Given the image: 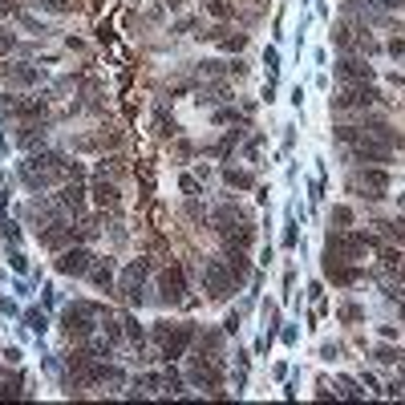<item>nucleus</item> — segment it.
Instances as JSON below:
<instances>
[{
    "mask_svg": "<svg viewBox=\"0 0 405 405\" xmlns=\"http://www.w3.org/2000/svg\"><path fill=\"white\" fill-rule=\"evenodd\" d=\"M86 275H90L97 288H110V284H114V264H110V260H93Z\"/></svg>",
    "mask_w": 405,
    "mask_h": 405,
    "instance_id": "19",
    "label": "nucleus"
},
{
    "mask_svg": "<svg viewBox=\"0 0 405 405\" xmlns=\"http://www.w3.org/2000/svg\"><path fill=\"white\" fill-rule=\"evenodd\" d=\"M203 284H207V296L211 300H227L239 284H235V275L227 268V260H207L203 264Z\"/></svg>",
    "mask_w": 405,
    "mask_h": 405,
    "instance_id": "5",
    "label": "nucleus"
},
{
    "mask_svg": "<svg viewBox=\"0 0 405 405\" xmlns=\"http://www.w3.org/2000/svg\"><path fill=\"white\" fill-rule=\"evenodd\" d=\"M328 223L349 227V223H353V211H349V207H332V211H328Z\"/></svg>",
    "mask_w": 405,
    "mask_h": 405,
    "instance_id": "23",
    "label": "nucleus"
},
{
    "mask_svg": "<svg viewBox=\"0 0 405 405\" xmlns=\"http://www.w3.org/2000/svg\"><path fill=\"white\" fill-rule=\"evenodd\" d=\"M373 4H377V8H397L402 0H373Z\"/></svg>",
    "mask_w": 405,
    "mask_h": 405,
    "instance_id": "30",
    "label": "nucleus"
},
{
    "mask_svg": "<svg viewBox=\"0 0 405 405\" xmlns=\"http://www.w3.org/2000/svg\"><path fill=\"white\" fill-rule=\"evenodd\" d=\"M336 77L349 86V82H373V65H365L360 57H353V53H345L341 61H336Z\"/></svg>",
    "mask_w": 405,
    "mask_h": 405,
    "instance_id": "13",
    "label": "nucleus"
},
{
    "mask_svg": "<svg viewBox=\"0 0 405 405\" xmlns=\"http://www.w3.org/2000/svg\"><path fill=\"white\" fill-rule=\"evenodd\" d=\"M16 45V41H12V37H8V33H0V53H8V49Z\"/></svg>",
    "mask_w": 405,
    "mask_h": 405,
    "instance_id": "29",
    "label": "nucleus"
},
{
    "mask_svg": "<svg viewBox=\"0 0 405 405\" xmlns=\"http://www.w3.org/2000/svg\"><path fill=\"white\" fill-rule=\"evenodd\" d=\"M154 341L162 349V360H179L186 357L191 341H195V324H171V320H158L154 324Z\"/></svg>",
    "mask_w": 405,
    "mask_h": 405,
    "instance_id": "1",
    "label": "nucleus"
},
{
    "mask_svg": "<svg viewBox=\"0 0 405 405\" xmlns=\"http://www.w3.org/2000/svg\"><path fill=\"white\" fill-rule=\"evenodd\" d=\"M45 97H4V118H21V122H41L45 118Z\"/></svg>",
    "mask_w": 405,
    "mask_h": 405,
    "instance_id": "8",
    "label": "nucleus"
},
{
    "mask_svg": "<svg viewBox=\"0 0 405 405\" xmlns=\"http://www.w3.org/2000/svg\"><path fill=\"white\" fill-rule=\"evenodd\" d=\"M353 154H357V162H373V167H385L389 158H393V146L389 142H377V138L360 134L353 142Z\"/></svg>",
    "mask_w": 405,
    "mask_h": 405,
    "instance_id": "9",
    "label": "nucleus"
},
{
    "mask_svg": "<svg viewBox=\"0 0 405 405\" xmlns=\"http://www.w3.org/2000/svg\"><path fill=\"white\" fill-rule=\"evenodd\" d=\"M341 320H360V308L357 304H345V308H341Z\"/></svg>",
    "mask_w": 405,
    "mask_h": 405,
    "instance_id": "27",
    "label": "nucleus"
},
{
    "mask_svg": "<svg viewBox=\"0 0 405 405\" xmlns=\"http://www.w3.org/2000/svg\"><path fill=\"white\" fill-rule=\"evenodd\" d=\"M158 292H162L167 304H179L182 296H186V271H182V264H171V268L158 275Z\"/></svg>",
    "mask_w": 405,
    "mask_h": 405,
    "instance_id": "11",
    "label": "nucleus"
},
{
    "mask_svg": "<svg viewBox=\"0 0 405 405\" xmlns=\"http://www.w3.org/2000/svg\"><path fill=\"white\" fill-rule=\"evenodd\" d=\"M179 186H182V195H195V191H199V179H191V175H186Z\"/></svg>",
    "mask_w": 405,
    "mask_h": 405,
    "instance_id": "28",
    "label": "nucleus"
},
{
    "mask_svg": "<svg viewBox=\"0 0 405 405\" xmlns=\"http://www.w3.org/2000/svg\"><path fill=\"white\" fill-rule=\"evenodd\" d=\"M97 304H90V300H77V304H69L65 312H61V328H65V336L69 341H86V336H93V328H97Z\"/></svg>",
    "mask_w": 405,
    "mask_h": 405,
    "instance_id": "2",
    "label": "nucleus"
},
{
    "mask_svg": "<svg viewBox=\"0 0 405 405\" xmlns=\"http://www.w3.org/2000/svg\"><path fill=\"white\" fill-rule=\"evenodd\" d=\"M203 8H207V16H215V21H227V16L235 12L227 0H203Z\"/></svg>",
    "mask_w": 405,
    "mask_h": 405,
    "instance_id": "21",
    "label": "nucleus"
},
{
    "mask_svg": "<svg viewBox=\"0 0 405 405\" xmlns=\"http://www.w3.org/2000/svg\"><path fill=\"white\" fill-rule=\"evenodd\" d=\"M90 264H93V256L86 247H65L61 260H57V271H65V275H86Z\"/></svg>",
    "mask_w": 405,
    "mask_h": 405,
    "instance_id": "14",
    "label": "nucleus"
},
{
    "mask_svg": "<svg viewBox=\"0 0 405 405\" xmlns=\"http://www.w3.org/2000/svg\"><path fill=\"white\" fill-rule=\"evenodd\" d=\"M377 360H381V365H397L402 353H397V349H389V345H381V349H377Z\"/></svg>",
    "mask_w": 405,
    "mask_h": 405,
    "instance_id": "25",
    "label": "nucleus"
},
{
    "mask_svg": "<svg viewBox=\"0 0 405 405\" xmlns=\"http://www.w3.org/2000/svg\"><path fill=\"white\" fill-rule=\"evenodd\" d=\"M25 320H29V328H33V332H45V328H49L45 312H29V316H25Z\"/></svg>",
    "mask_w": 405,
    "mask_h": 405,
    "instance_id": "26",
    "label": "nucleus"
},
{
    "mask_svg": "<svg viewBox=\"0 0 405 405\" xmlns=\"http://www.w3.org/2000/svg\"><path fill=\"white\" fill-rule=\"evenodd\" d=\"M0 33H4V29H0Z\"/></svg>",
    "mask_w": 405,
    "mask_h": 405,
    "instance_id": "31",
    "label": "nucleus"
},
{
    "mask_svg": "<svg viewBox=\"0 0 405 405\" xmlns=\"http://www.w3.org/2000/svg\"><path fill=\"white\" fill-rule=\"evenodd\" d=\"M381 93L373 90L369 82H349L345 90L332 97V110H365V106H373Z\"/></svg>",
    "mask_w": 405,
    "mask_h": 405,
    "instance_id": "6",
    "label": "nucleus"
},
{
    "mask_svg": "<svg viewBox=\"0 0 405 405\" xmlns=\"http://www.w3.org/2000/svg\"><path fill=\"white\" fill-rule=\"evenodd\" d=\"M142 288H146V260H134L130 268L122 271V284H118V292H122V300L142 304Z\"/></svg>",
    "mask_w": 405,
    "mask_h": 405,
    "instance_id": "10",
    "label": "nucleus"
},
{
    "mask_svg": "<svg viewBox=\"0 0 405 405\" xmlns=\"http://www.w3.org/2000/svg\"><path fill=\"white\" fill-rule=\"evenodd\" d=\"M122 324H126V336H130V345H142V328H138V320H134V316H126Z\"/></svg>",
    "mask_w": 405,
    "mask_h": 405,
    "instance_id": "24",
    "label": "nucleus"
},
{
    "mask_svg": "<svg viewBox=\"0 0 405 405\" xmlns=\"http://www.w3.org/2000/svg\"><path fill=\"white\" fill-rule=\"evenodd\" d=\"M57 203H61V211H73V215H77V211L86 207V182H82V179H69Z\"/></svg>",
    "mask_w": 405,
    "mask_h": 405,
    "instance_id": "18",
    "label": "nucleus"
},
{
    "mask_svg": "<svg viewBox=\"0 0 405 405\" xmlns=\"http://www.w3.org/2000/svg\"><path fill=\"white\" fill-rule=\"evenodd\" d=\"M369 243H373L369 235H349L345 227H336V231H328L324 251H328V256H336V260H360Z\"/></svg>",
    "mask_w": 405,
    "mask_h": 405,
    "instance_id": "4",
    "label": "nucleus"
},
{
    "mask_svg": "<svg viewBox=\"0 0 405 405\" xmlns=\"http://www.w3.org/2000/svg\"><path fill=\"white\" fill-rule=\"evenodd\" d=\"M227 186H239V191H247V186H256V175L251 171H235V167H227L223 171Z\"/></svg>",
    "mask_w": 405,
    "mask_h": 405,
    "instance_id": "20",
    "label": "nucleus"
},
{
    "mask_svg": "<svg viewBox=\"0 0 405 405\" xmlns=\"http://www.w3.org/2000/svg\"><path fill=\"white\" fill-rule=\"evenodd\" d=\"M21 385H25L21 377H0V397H25Z\"/></svg>",
    "mask_w": 405,
    "mask_h": 405,
    "instance_id": "22",
    "label": "nucleus"
},
{
    "mask_svg": "<svg viewBox=\"0 0 405 405\" xmlns=\"http://www.w3.org/2000/svg\"><path fill=\"white\" fill-rule=\"evenodd\" d=\"M93 203L118 211V207H122V191H118V182H110L106 175H97V179H93Z\"/></svg>",
    "mask_w": 405,
    "mask_h": 405,
    "instance_id": "16",
    "label": "nucleus"
},
{
    "mask_svg": "<svg viewBox=\"0 0 405 405\" xmlns=\"http://www.w3.org/2000/svg\"><path fill=\"white\" fill-rule=\"evenodd\" d=\"M353 191H360L365 199H385V191H389L385 167H360L357 175H353Z\"/></svg>",
    "mask_w": 405,
    "mask_h": 405,
    "instance_id": "7",
    "label": "nucleus"
},
{
    "mask_svg": "<svg viewBox=\"0 0 405 405\" xmlns=\"http://www.w3.org/2000/svg\"><path fill=\"white\" fill-rule=\"evenodd\" d=\"M324 275H328L336 288H349V284H357L360 280V268H353L349 260H336V256L324 251Z\"/></svg>",
    "mask_w": 405,
    "mask_h": 405,
    "instance_id": "12",
    "label": "nucleus"
},
{
    "mask_svg": "<svg viewBox=\"0 0 405 405\" xmlns=\"http://www.w3.org/2000/svg\"><path fill=\"white\" fill-rule=\"evenodd\" d=\"M0 82H8V86H37L41 82V69L37 65H4L0 69Z\"/></svg>",
    "mask_w": 405,
    "mask_h": 405,
    "instance_id": "17",
    "label": "nucleus"
},
{
    "mask_svg": "<svg viewBox=\"0 0 405 405\" xmlns=\"http://www.w3.org/2000/svg\"><path fill=\"white\" fill-rule=\"evenodd\" d=\"M186 377H191V385H199L207 393H219L223 389V360L207 357V353H195L191 365H186Z\"/></svg>",
    "mask_w": 405,
    "mask_h": 405,
    "instance_id": "3",
    "label": "nucleus"
},
{
    "mask_svg": "<svg viewBox=\"0 0 405 405\" xmlns=\"http://www.w3.org/2000/svg\"><path fill=\"white\" fill-rule=\"evenodd\" d=\"M203 41H215L219 49H227V53H239V49H247V33H231V29H223V25H215V29H207V33H199Z\"/></svg>",
    "mask_w": 405,
    "mask_h": 405,
    "instance_id": "15",
    "label": "nucleus"
}]
</instances>
